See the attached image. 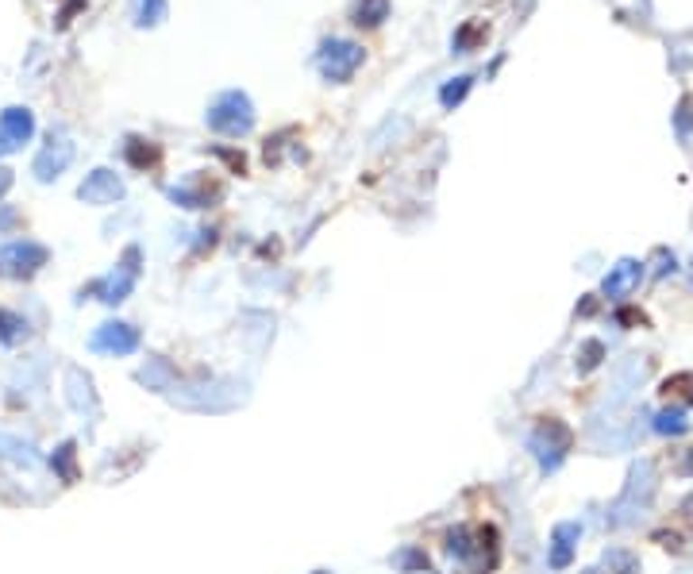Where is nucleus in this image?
Instances as JSON below:
<instances>
[{"label":"nucleus","instance_id":"1","mask_svg":"<svg viewBox=\"0 0 693 574\" xmlns=\"http://www.w3.org/2000/svg\"><path fill=\"white\" fill-rule=\"evenodd\" d=\"M208 127L216 135L227 139H243L254 127V105L243 89H224L220 97L208 105Z\"/></svg>","mask_w":693,"mask_h":574},{"label":"nucleus","instance_id":"2","mask_svg":"<svg viewBox=\"0 0 693 574\" xmlns=\"http://www.w3.org/2000/svg\"><path fill=\"white\" fill-rule=\"evenodd\" d=\"M363 59H366V51L358 47L355 39H324V42H320V51H316V69H320V78H324V81H331V85H346V81L358 74Z\"/></svg>","mask_w":693,"mask_h":574},{"label":"nucleus","instance_id":"3","mask_svg":"<svg viewBox=\"0 0 693 574\" xmlns=\"http://www.w3.org/2000/svg\"><path fill=\"white\" fill-rule=\"evenodd\" d=\"M528 448H531V455H536L543 475H551V470H559L562 458H567V451L574 448V432L562 421H555V416H543V421L536 424V432H531V440H528Z\"/></svg>","mask_w":693,"mask_h":574},{"label":"nucleus","instance_id":"4","mask_svg":"<svg viewBox=\"0 0 693 574\" xmlns=\"http://www.w3.org/2000/svg\"><path fill=\"white\" fill-rule=\"evenodd\" d=\"M47 258H51V251L42 247V243H35V239H12V243H5L0 247V274L5 278H32V274H39L42 266H47Z\"/></svg>","mask_w":693,"mask_h":574},{"label":"nucleus","instance_id":"5","mask_svg":"<svg viewBox=\"0 0 693 574\" xmlns=\"http://www.w3.org/2000/svg\"><path fill=\"white\" fill-rule=\"evenodd\" d=\"M139 263H143V251L132 243V247L124 251L120 263H116L112 274H108V278H100V282L93 285V290L100 293V301H105V305H120V301L132 297L135 282H139Z\"/></svg>","mask_w":693,"mask_h":574},{"label":"nucleus","instance_id":"6","mask_svg":"<svg viewBox=\"0 0 693 574\" xmlns=\"http://www.w3.org/2000/svg\"><path fill=\"white\" fill-rule=\"evenodd\" d=\"M139 343H143V336H139V328H135V324L108 320V324H100L97 332L89 336V351L124 358V355H135V351H139Z\"/></svg>","mask_w":693,"mask_h":574},{"label":"nucleus","instance_id":"7","mask_svg":"<svg viewBox=\"0 0 693 574\" xmlns=\"http://www.w3.org/2000/svg\"><path fill=\"white\" fill-rule=\"evenodd\" d=\"M69 162H74V143H69L62 132H51V135H47V147L35 154L32 174H35L39 181H58V178L66 174Z\"/></svg>","mask_w":693,"mask_h":574},{"label":"nucleus","instance_id":"8","mask_svg":"<svg viewBox=\"0 0 693 574\" xmlns=\"http://www.w3.org/2000/svg\"><path fill=\"white\" fill-rule=\"evenodd\" d=\"M166 197L181 208H212L224 197V185L208 178H185L178 185H166Z\"/></svg>","mask_w":693,"mask_h":574},{"label":"nucleus","instance_id":"9","mask_svg":"<svg viewBox=\"0 0 693 574\" xmlns=\"http://www.w3.org/2000/svg\"><path fill=\"white\" fill-rule=\"evenodd\" d=\"M78 197L85 200V205H116V200L124 197V181H120L116 170L100 166V170H93V174L78 185Z\"/></svg>","mask_w":693,"mask_h":574},{"label":"nucleus","instance_id":"10","mask_svg":"<svg viewBox=\"0 0 693 574\" xmlns=\"http://www.w3.org/2000/svg\"><path fill=\"white\" fill-rule=\"evenodd\" d=\"M32 135H35L32 108H5V112H0V139H5L8 151H20Z\"/></svg>","mask_w":693,"mask_h":574},{"label":"nucleus","instance_id":"11","mask_svg":"<svg viewBox=\"0 0 693 574\" xmlns=\"http://www.w3.org/2000/svg\"><path fill=\"white\" fill-rule=\"evenodd\" d=\"M640 278H643V263H635V258H620V263L605 274V282H601V293L605 297H628L635 285H640Z\"/></svg>","mask_w":693,"mask_h":574},{"label":"nucleus","instance_id":"12","mask_svg":"<svg viewBox=\"0 0 693 574\" xmlns=\"http://www.w3.org/2000/svg\"><path fill=\"white\" fill-rule=\"evenodd\" d=\"M578 536H582V524H574V521H567V524H555V532H551V551H547V563H551L555 570L570 567Z\"/></svg>","mask_w":693,"mask_h":574},{"label":"nucleus","instance_id":"13","mask_svg":"<svg viewBox=\"0 0 693 574\" xmlns=\"http://www.w3.org/2000/svg\"><path fill=\"white\" fill-rule=\"evenodd\" d=\"M66 397H69V405H74L78 412H97V393H93V382L89 375H85L81 366H69L66 370Z\"/></svg>","mask_w":693,"mask_h":574},{"label":"nucleus","instance_id":"14","mask_svg":"<svg viewBox=\"0 0 693 574\" xmlns=\"http://www.w3.org/2000/svg\"><path fill=\"white\" fill-rule=\"evenodd\" d=\"M485 39H489L485 20H462L451 35V54H474L478 47H485Z\"/></svg>","mask_w":693,"mask_h":574},{"label":"nucleus","instance_id":"15","mask_svg":"<svg viewBox=\"0 0 693 574\" xmlns=\"http://www.w3.org/2000/svg\"><path fill=\"white\" fill-rule=\"evenodd\" d=\"M124 159H127V166H132V170H154L158 159H162V147H158V143H151V139L132 135V139L124 143Z\"/></svg>","mask_w":693,"mask_h":574},{"label":"nucleus","instance_id":"16","mask_svg":"<svg viewBox=\"0 0 693 574\" xmlns=\"http://www.w3.org/2000/svg\"><path fill=\"white\" fill-rule=\"evenodd\" d=\"M474 551H478V563L482 570H494L497 559H501V536L494 524H482L478 532H474Z\"/></svg>","mask_w":693,"mask_h":574},{"label":"nucleus","instance_id":"17","mask_svg":"<svg viewBox=\"0 0 693 574\" xmlns=\"http://www.w3.org/2000/svg\"><path fill=\"white\" fill-rule=\"evenodd\" d=\"M389 20V0H355L351 23L355 27H382Z\"/></svg>","mask_w":693,"mask_h":574},{"label":"nucleus","instance_id":"18","mask_svg":"<svg viewBox=\"0 0 693 574\" xmlns=\"http://www.w3.org/2000/svg\"><path fill=\"white\" fill-rule=\"evenodd\" d=\"M0 458H8V463H16V467H39V451L32 443L5 436V432H0Z\"/></svg>","mask_w":693,"mask_h":574},{"label":"nucleus","instance_id":"19","mask_svg":"<svg viewBox=\"0 0 693 574\" xmlns=\"http://www.w3.org/2000/svg\"><path fill=\"white\" fill-rule=\"evenodd\" d=\"M173 378H178V375H173V366L166 363V358H151V363L139 370V382L147 385V390H158V393L173 390Z\"/></svg>","mask_w":693,"mask_h":574},{"label":"nucleus","instance_id":"20","mask_svg":"<svg viewBox=\"0 0 693 574\" xmlns=\"http://www.w3.org/2000/svg\"><path fill=\"white\" fill-rule=\"evenodd\" d=\"M51 467L62 475V482H78V443L74 440L58 443V451L51 455Z\"/></svg>","mask_w":693,"mask_h":574},{"label":"nucleus","instance_id":"21","mask_svg":"<svg viewBox=\"0 0 693 574\" xmlns=\"http://www.w3.org/2000/svg\"><path fill=\"white\" fill-rule=\"evenodd\" d=\"M601 567L609 574H640V559H635L628 548H609L601 555Z\"/></svg>","mask_w":693,"mask_h":574},{"label":"nucleus","instance_id":"22","mask_svg":"<svg viewBox=\"0 0 693 574\" xmlns=\"http://www.w3.org/2000/svg\"><path fill=\"white\" fill-rule=\"evenodd\" d=\"M447 555L462 559V563H467V559H474V532H470L467 524H458V528H451V532H447Z\"/></svg>","mask_w":693,"mask_h":574},{"label":"nucleus","instance_id":"23","mask_svg":"<svg viewBox=\"0 0 693 574\" xmlns=\"http://www.w3.org/2000/svg\"><path fill=\"white\" fill-rule=\"evenodd\" d=\"M470 85H474V74H458V78H451L439 89V105L443 108H458L462 100H467V93H470Z\"/></svg>","mask_w":693,"mask_h":574},{"label":"nucleus","instance_id":"24","mask_svg":"<svg viewBox=\"0 0 693 574\" xmlns=\"http://www.w3.org/2000/svg\"><path fill=\"white\" fill-rule=\"evenodd\" d=\"M166 16H170L166 0H135V23L139 27H158Z\"/></svg>","mask_w":693,"mask_h":574},{"label":"nucleus","instance_id":"25","mask_svg":"<svg viewBox=\"0 0 693 574\" xmlns=\"http://www.w3.org/2000/svg\"><path fill=\"white\" fill-rule=\"evenodd\" d=\"M27 336V320L20 312H0V343H20Z\"/></svg>","mask_w":693,"mask_h":574},{"label":"nucleus","instance_id":"26","mask_svg":"<svg viewBox=\"0 0 693 574\" xmlns=\"http://www.w3.org/2000/svg\"><path fill=\"white\" fill-rule=\"evenodd\" d=\"M655 432H662V436H682V432H686V416H682V409L659 412V416H655Z\"/></svg>","mask_w":693,"mask_h":574},{"label":"nucleus","instance_id":"27","mask_svg":"<svg viewBox=\"0 0 693 574\" xmlns=\"http://www.w3.org/2000/svg\"><path fill=\"white\" fill-rule=\"evenodd\" d=\"M674 132L689 139L693 135V97H682L678 100V108H674Z\"/></svg>","mask_w":693,"mask_h":574},{"label":"nucleus","instance_id":"28","mask_svg":"<svg viewBox=\"0 0 693 574\" xmlns=\"http://www.w3.org/2000/svg\"><path fill=\"white\" fill-rule=\"evenodd\" d=\"M662 393L674 401H693V375H674L662 382Z\"/></svg>","mask_w":693,"mask_h":574},{"label":"nucleus","instance_id":"29","mask_svg":"<svg viewBox=\"0 0 693 574\" xmlns=\"http://www.w3.org/2000/svg\"><path fill=\"white\" fill-rule=\"evenodd\" d=\"M393 563H397L401 570H416V574H424V570H428V555H424L420 548H404V551L393 559Z\"/></svg>","mask_w":693,"mask_h":574},{"label":"nucleus","instance_id":"30","mask_svg":"<svg viewBox=\"0 0 693 574\" xmlns=\"http://www.w3.org/2000/svg\"><path fill=\"white\" fill-rule=\"evenodd\" d=\"M601 355H605V347L597 339H589L582 351H578V358H582V363H578V370H582V375H589V370H594L597 363H601Z\"/></svg>","mask_w":693,"mask_h":574},{"label":"nucleus","instance_id":"31","mask_svg":"<svg viewBox=\"0 0 693 574\" xmlns=\"http://www.w3.org/2000/svg\"><path fill=\"white\" fill-rule=\"evenodd\" d=\"M16 227H20V212L12 208V205H0V236L16 232Z\"/></svg>","mask_w":693,"mask_h":574},{"label":"nucleus","instance_id":"32","mask_svg":"<svg viewBox=\"0 0 693 574\" xmlns=\"http://www.w3.org/2000/svg\"><path fill=\"white\" fill-rule=\"evenodd\" d=\"M78 8H85V0H66V5H62V12H58V16H54V20H58V27H66L69 20H74V12H78Z\"/></svg>","mask_w":693,"mask_h":574},{"label":"nucleus","instance_id":"33","mask_svg":"<svg viewBox=\"0 0 693 574\" xmlns=\"http://www.w3.org/2000/svg\"><path fill=\"white\" fill-rule=\"evenodd\" d=\"M616 320H620V324H647V320H643V312H632V309H624Z\"/></svg>","mask_w":693,"mask_h":574},{"label":"nucleus","instance_id":"34","mask_svg":"<svg viewBox=\"0 0 693 574\" xmlns=\"http://www.w3.org/2000/svg\"><path fill=\"white\" fill-rule=\"evenodd\" d=\"M8 185H12V170H0V193H5Z\"/></svg>","mask_w":693,"mask_h":574},{"label":"nucleus","instance_id":"35","mask_svg":"<svg viewBox=\"0 0 693 574\" xmlns=\"http://www.w3.org/2000/svg\"><path fill=\"white\" fill-rule=\"evenodd\" d=\"M0 154H8V147H5V139H0Z\"/></svg>","mask_w":693,"mask_h":574},{"label":"nucleus","instance_id":"36","mask_svg":"<svg viewBox=\"0 0 693 574\" xmlns=\"http://www.w3.org/2000/svg\"><path fill=\"white\" fill-rule=\"evenodd\" d=\"M424 574H436V570H424Z\"/></svg>","mask_w":693,"mask_h":574},{"label":"nucleus","instance_id":"37","mask_svg":"<svg viewBox=\"0 0 693 574\" xmlns=\"http://www.w3.org/2000/svg\"><path fill=\"white\" fill-rule=\"evenodd\" d=\"M316 574H328V570H316Z\"/></svg>","mask_w":693,"mask_h":574}]
</instances>
